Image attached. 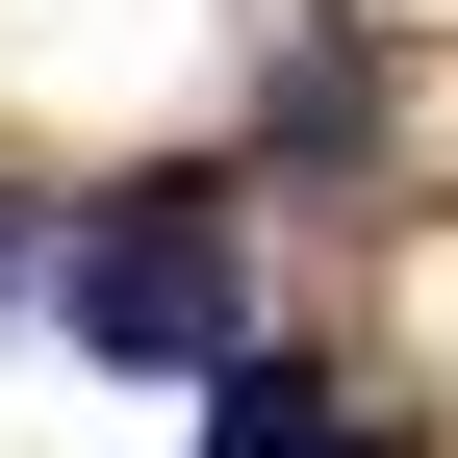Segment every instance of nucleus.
Instances as JSON below:
<instances>
[{
    "mask_svg": "<svg viewBox=\"0 0 458 458\" xmlns=\"http://www.w3.org/2000/svg\"><path fill=\"white\" fill-rule=\"evenodd\" d=\"M0 280H26V229H0Z\"/></svg>",
    "mask_w": 458,
    "mask_h": 458,
    "instance_id": "3",
    "label": "nucleus"
},
{
    "mask_svg": "<svg viewBox=\"0 0 458 458\" xmlns=\"http://www.w3.org/2000/svg\"><path fill=\"white\" fill-rule=\"evenodd\" d=\"M204 458H382L331 382H280V357H229V408H204Z\"/></svg>",
    "mask_w": 458,
    "mask_h": 458,
    "instance_id": "2",
    "label": "nucleus"
},
{
    "mask_svg": "<svg viewBox=\"0 0 458 458\" xmlns=\"http://www.w3.org/2000/svg\"><path fill=\"white\" fill-rule=\"evenodd\" d=\"M77 331H102L128 382H229V204H204V179L102 204V229H77Z\"/></svg>",
    "mask_w": 458,
    "mask_h": 458,
    "instance_id": "1",
    "label": "nucleus"
}]
</instances>
